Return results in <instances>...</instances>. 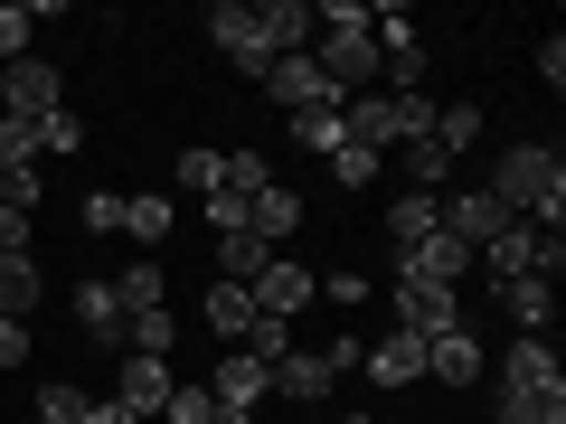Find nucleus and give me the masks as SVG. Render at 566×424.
I'll use <instances>...</instances> for the list:
<instances>
[{
	"label": "nucleus",
	"instance_id": "39448f33",
	"mask_svg": "<svg viewBox=\"0 0 566 424\" xmlns=\"http://www.w3.org/2000/svg\"><path fill=\"white\" fill-rule=\"evenodd\" d=\"M312 66H322L340 95H359L378 76V29H312Z\"/></svg>",
	"mask_w": 566,
	"mask_h": 424
},
{
	"label": "nucleus",
	"instance_id": "4468645a",
	"mask_svg": "<svg viewBox=\"0 0 566 424\" xmlns=\"http://www.w3.org/2000/svg\"><path fill=\"white\" fill-rule=\"evenodd\" d=\"M293 226H303V199H293L283 180H264L255 199H245V236H255V245H283Z\"/></svg>",
	"mask_w": 566,
	"mask_h": 424
},
{
	"label": "nucleus",
	"instance_id": "a19ab883",
	"mask_svg": "<svg viewBox=\"0 0 566 424\" xmlns=\"http://www.w3.org/2000/svg\"><path fill=\"white\" fill-rule=\"evenodd\" d=\"M208 226H218V236H245V199H237V189H218V199H208Z\"/></svg>",
	"mask_w": 566,
	"mask_h": 424
},
{
	"label": "nucleus",
	"instance_id": "7c9ffc66",
	"mask_svg": "<svg viewBox=\"0 0 566 424\" xmlns=\"http://www.w3.org/2000/svg\"><path fill=\"white\" fill-rule=\"evenodd\" d=\"M123 236H133V245H161L170 236V199H123Z\"/></svg>",
	"mask_w": 566,
	"mask_h": 424
},
{
	"label": "nucleus",
	"instance_id": "f8f14e48",
	"mask_svg": "<svg viewBox=\"0 0 566 424\" xmlns=\"http://www.w3.org/2000/svg\"><path fill=\"white\" fill-rule=\"evenodd\" d=\"M208 396H218V405H237V415H255V405L274 396V368H264V359H245V349H227V359H218V378H208Z\"/></svg>",
	"mask_w": 566,
	"mask_h": 424
},
{
	"label": "nucleus",
	"instance_id": "37998d69",
	"mask_svg": "<svg viewBox=\"0 0 566 424\" xmlns=\"http://www.w3.org/2000/svg\"><path fill=\"white\" fill-rule=\"evenodd\" d=\"M538 76H547V85H566V39H557V29L538 39Z\"/></svg>",
	"mask_w": 566,
	"mask_h": 424
},
{
	"label": "nucleus",
	"instance_id": "ddd939ff",
	"mask_svg": "<svg viewBox=\"0 0 566 424\" xmlns=\"http://www.w3.org/2000/svg\"><path fill=\"white\" fill-rule=\"evenodd\" d=\"M170 386H180V378H170V359H123L114 405H123V415H161V405H170Z\"/></svg>",
	"mask_w": 566,
	"mask_h": 424
},
{
	"label": "nucleus",
	"instance_id": "58836bf2",
	"mask_svg": "<svg viewBox=\"0 0 566 424\" xmlns=\"http://www.w3.org/2000/svg\"><path fill=\"white\" fill-rule=\"evenodd\" d=\"M39 151H85V123L76 114H48L39 123Z\"/></svg>",
	"mask_w": 566,
	"mask_h": 424
},
{
	"label": "nucleus",
	"instance_id": "b1692460",
	"mask_svg": "<svg viewBox=\"0 0 566 424\" xmlns=\"http://www.w3.org/2000/svg\"><path fill=\"white\" fill-rule=\"evenodd\" d=\"M274 396H331V368L303 359V349H283L274 359Z\"/></svg>",
	"mask_w": 566,
	"mask_h": 424
},
{
	"label": "nucleus",
	"instance_id": "a18cd8bd",
	"mask_svg": "<svg viewBox=\"0 0 566 424\" xmlns=\"http://www.w3.org/2000/svg\"><path fill=\"white\" fill-rule=\"evenodd\" d=\"M208 424H255V415H237V405H218V415H208Z\"/></svg>",
	"mask_w": 566,
	"mask_h": 424
},
{
	"label": "nucleus",
	"instance_id": "6e6552de",
	"mask_svg": "<svg viewBox=\"0 0 566 424\" xmlns=\"http://www.w3.org/2000/svg\"><path fill=\"white\" fill-rule=\"evenodd\" d=\"M255 85H264V95L283 104V114H312V104H349V95H340V85H331L322 66H312V57H274V66H264Z\"/></svg>",
	"mask_w": 566,
	"mask_h": 424
},
{
	"label": "nucleus",
	"instance_id": "412c9836",
	"mask_svg": "<svg viewBox=\"0 0 566 424\" xmlns=\"http://www.w3.org/2000/svg\"><path fill=\"white\" fill-rule=\"evenodd\" d=\"M76 321H85V340H104V349H123V303H114V283H76Z\"/></svg>",
	"mask_w": 566,
	"mask_h": 424
},
{
	"label": "nucleus",
	"instance_id": "2eb2a0df",
	"mask_svg": "<svg viewBox=\"0 0 566 424\" xmlns=\"http://www.w3.org/2000/svg\"><path fill=\"white\" fill-rule=\"evenodd\" d=\"M255 29H264V47H274V57H312V0H264Z\"/></svg>",
	"mask_w": 566,
	"mask_h": 424
},
{
	"label": "nucleus",
	"instance_id": "4c0bfd02",
	"mask_svg": "<svg viewBox=\"0 0 566 424\" xmlns=\"http://www.w3.org/2000/svg\"><path fill=\"white\" fill-rule=\"evenodd\" d=\"M123 226V189H95V199H85V236H114Z\"/></svg>",
	"mask_w": 566,
	"mask_h": 424
},
{
	"label": "nucleus",
	"instance_id": "1a4fd4ad",
	"mask_svg": "<svg viewBox=\"0 0 566 424\" xmlns=\"http://www.w3.org/2000/svg\"><path fill=\"white\" fill-rule=\"evenodd\" d=\"M397 330H416V340L463 330V293H444V283H397Z\"/></svg>",
	"mask_w": 566,
	"mask_h": 424
},
{
	"label": "nucleus",
	"instance_id": "2f4dec72",
	"mask_svg": "<svg viewBox=\"0 0 566 424\" xmlns=\"http://www.w3.org/2000/svg\"><path fill=\"white\" fill-rule=\"evenodd\" d=\"M444 180H453L444 151H434V141H406V189H434V199H444Z\"/></svg>",
	"mask_w": 566,
	"mask_h": 424
},
{
	"label": "nucleus",
	"instance_id": "79ce46f5",
	"mask_svg": "<svg viewBox=\"0 0 566 424\" xmlns=\"http://www.w3.org/2000/svg\"><path fill=\"white\" fill-rule=\"evenodd\" d=\"M312 29H368V0H331V10H312Z\"/></svg>",
	"mask_w": 566,
	"mask_h": 424
},
{
	"label": "nucleus",
	"instance_id": "c03bdc74",
	"mask_svg": "<svg viewBox=\"0 0 566 424\" xmlns=\"http://www.w3.org/2000/svg\"><path fill=\"white\" fill-rule=\"evenodd\" d=\"M95 424H142V415H123V405H114V396H95Z\"/></svg>",
	"mask_w": 566,
	"mask_h": 424
},
{
	"label": "nucleus",
	"instance_id": "473e14b6",
	"mask_svg": "<svg viewBox=\"0 0 566 424\" xmlns=\"http://www.w3.org/2000/svg\"><path fill=\"white\" fill-rule=\"evenodd\" d=\"M245 311H255V303H245V283H208V330H227V340H237Z\"/></svg>",
	"mask_w": 566,
	"mask_h": 424
},
{
	"label": "nucleus",
	"instance_id": "4be33fe9",
	"mask_svg": "<svg viewBox=\"0 0 566 424\" xmlns=\"http://www.w3.org/2000/svg\"><path fill=\"white\" fill-rule=\"evenodd\" d=\"M39 255H0V321H29V311H39Z\"/></svg>",
	"mask_w": 566,
	"mask_h": 424
},
{
	"label": "nucleus",
	"instance_id": "aec40b11",
	"mask_svg": "<svg viewBox=\"0 0 566 424\" xmlns=\"http://www.w3.org/2000/svg\"><path fill=\"white\" fill-rule=\"evenodd\" d=\"M434 226H444V199H434V189H397V208H387V236H397V245H424Z\"/></svg>",
	"mask_w": 566,
	"mask_h": 424
},
{
	"label": "nucleus",
	"instance_id": "20e7f679",
	"mask_svg": "<svg viewBox=\"0 0 566 424\" xmlns=\"http://www.w3.org/2000/svg\"><path fill=\"white\" fill-rule=\"evenodd\" d=\"M0 114H20V123L66 114V76H57V57H39V47H29L20 66H0Z\"/></svg>",
	"mask_w": 566,
	"mask_h": 424
},
{
	"label": "nucleus",
	"instance_id": "5701e85b",
	"mask_svg": "<svg viewBox=\"0 0 566 424\" xmlns=\"http://www.w3.org/2000/svg\"><path fill=\"white\" fill-rule=\"evenodd\" d=\"M472 132H482V104H434V132H424V141H434L444 161H463Z\"/></svg>",
	"mask_w": 566,
	"mask_h": 424
},
{
	"label": "nucleus",
	"instance_id": "cd10ccee",
	"mask_svg": "<svg viewBox=\"0 0 566 424\" xmlns=\"http://www.w3.org/2000/svg\"><path fill=\"white\" fill-rule=\"evenodd\" d=\"M29 424H95V396H85V386H39V415H29Z\"/></svg>",
	"mask_w": 566,
	"mask_h": 424
},
{
	"label": "nucleus",
	"instance_id": "7ed1b4c3",
	"mask_svg": "<svg viewBox=\"0 0 566 424\" xmlns=\"http://www.w3.org/2000/svg\"><path fill=\"white\" fill-rule=\"evenodd\" d=\"M482 264H491V283H557L566 274V236L557 226H520L510 218L501 236L482 245Z\"/></svg>",
	"mask_w": 566,
	"mask_h": 424
},
{
	"label": "nucleus",
	"instance_id": "0eeeda50",
	"mask_svg": "<svg viewBox=\"0 0 566 424\" xmlns=\"http://www.w3.org/2000/svg\"><path fill=\"white\" fill-rule=\"evenodd\" d=\"M472 264H482V255H472L463 236H444V226H434L424 245H397V283H444V293H463Z\"/></svg>",
	"mask_w": 566,
	"mask_h": 424
},
{
	"label": "nucleus",
	"instance_id": "c756f323",
	"mask_svg": "<svg viewBox=\"0 0 566 424\" xmlns=\"http://www.w3.org/2000/svg\"><path fill=\"white\" fill-rule=\"evenodd\" d=\"M218 264H227L218 283H255L264 264H274V245H255V236H218Z\"/></svg>",
	"mask_w": 566,
	"mask_h": 424
},
{
	"label": "nucleus",
	"instance_id": "423d86ee",
	"mask_svg": "<svg viewBox=\"0 0 566 424\" xmlns=\"http://www.w3.org/2000/svg\"><path fill=\"white\" fill-rule=\"evenodd\" d=\"M208 47H218L237 76H264V66H274V47H264V29H255L245 0H218V10H208Z\"/></svg>",
	"mask_w": 566,
	"mask_h": 424
},
{
	"label": "nucleus",
	"instance_id": "c85d7f7f",
	"mask_svg": "<svg viewBox=\"0 0 566 424\" xmlns=\"http://www.w3.org/2000/svg\"><path fill=\"white\" fill-rule=\"evenodd\" d=\"M293 141H303V151H322V161H331V151H340V104H312V114H293Z\"/></svg>",
	"mask_w": 566,
	"mask_h": 424
},
{
	"label": "nucleus",
	"instance_id": "a878e982",
	"mask_svg": "<svg viewBox=\"0 0 566 424\" xmlns=\"http://www.w3.org/2000/svg\"><path fill=\"white\" fill-rule=\"evenodd\" d=\"M20 170H39V123L0 114V180H20Z\"/></svg>",
	"mask_w": 566,
	"mask_h": 424
},
{
	"label": "nucleus",
	"instance_id": "f257e3e1",
	"mask_svg": "<svg viewBox=\"0 0 566 424\" xmlns=\"http://www.w3.org/2000/svg\"><path fill=\"white\" fill-rule=\"evenodd\" d=\"M491 199H501V218H520V226H557L566 218V161H557V141H510L501 170H491Z\"/></svg>",
	"mask_w": 566,
	"mask_h": 424
},
{
	"label": "nucleus",
	"instance_id": "f03ea898",
	"mask_svg": "<svg viewBox=\"0 0 566 424\" xmlns=\"http://www.w3.org/2000/svg\"><path fill=\"white\" fill-rule=\"evenodd\" d=\"M501 424H566V368L547 340H510L501 349Z\"/></svg>",
	"mask_w": 566,
	"mask_h": 424
},
{
	"label": "nucleus",
	"instance_id": "9b49d317",
	"mask_svg": "<svg viewBox=\"0 0 566 424\" xmlns=\"http://www.w3.org/2000/svg\"><path fill=\"white\" fill-rule=\"evenodd\" d=\"M501 226H510V218H501V199H491V189H444V236H463L472 255H482Z\"/></svg>",
	"mask_w": 566,
	"mask_h": 424
},
{
	"label": "nucleus",
	"instance_id": "bb28decb",
	"mask_svg": "<svg viewBox=\"0 0 566 424\" xmlns=\"http://www.w3.org/2000/svg\"><path fill=\"white\" fill-rule=\"evenodd\" d=\"M170 180L199 189V199H218V189H227V151H208V141H199V151H180V161H170Z\"/></svg>",
	"mask_w": 566,
	"mask_h": 424
},
{
	"label": "nucleus",
	"instance_id": "c9c22d12",
	"mask_svg": "<svg viewBox=\"0 0 566 424\" xmlns=\"http://www.w3.org/2000/svg\"><path fill=\"white\" fill-rule=\"evenodd\" d=\"M161 415H170V424H208V415H218V396H208V386H170Z\"/></svg>",
	"mask_w": 566,
	"mask_h": 424
},
{
	"label": "nucleus",
	"instance_id": "a211bd4d",
	"mask_svg": "<svg viewBox=\"0 0 566 424\" xmlns=\"http://www.w3.org/2000/svg\"><path fill=\"white\" fill-rule=\"evenodd\" d=\"M424 378H434V386H472V378H482V340H472V330L424 340Z\"/></svg>",
	"mask_w": 566,
	"mask_h": 424
},
{
	"label": "nucleus",
	"instance_id": "ea45409f",
	"mask_svg": "<svg viewBox=\"0 0 566 424\" xmlns=\"http://www.w3.org/2000/svg\"><path fill=\"white\" fill-rule=\"evenodd\" d=\"M29 57V10H0V66Z\"/></svg>",
	"mask_w": 566,
	"mask_h": 424
},
{
	"label": "nucleus",
	"instance_id": "f3484780",
	"mask_svg": "<svg viewBox=\"0 0 566 424\" xmlns=\"http://www.w3.org/2000/svg\"><path fill=\"white\" fill-rule=\"evenodd\" d=\"M114 303H123V321L133 311H170V274H161V255H133L114 274Z\"/></svg>",
	"mask_w": 566,
	"mask_h": 424
},
{
	"label": "nucleus",
	"instance_id": "393cba45",
	"mask_svg": "<svg viewBox=\"0 0 566 424\" xmlns=\"http://www.w3.org/2000/svg\"><path fill=\"white\" fill-rule=\"evenodd\" d=\"M237 349H245V359H264V368H274L283 349H293V321H274V311H245V330H237Z\"/></svg>",
	"mask_w": 566,
	"mask_h": 424
},
{
	"label": "nucleus",
	"instance_id": "e433bc0d",
	"mask_svg": "<svg viewBox=\"0 0 566 424\" xmlns=\"http://www.w3.org/2000/svg\"><path fill=\"white\" fill-rule=\"evenodd\" d=\"M331 180H349V189H359V180H378V151H359V141H340V151H331Z\"/></svg>",
	"mask_w": 566,
	"mask_h": 424
},
{
	"label": "nucleus",
	"instance_id": "6ab92c4d",
	"mask_svg": "<svg viewBox=\"0 0 566 424\" xmlns=\"http://www.w3.org/2000/svg\"><path fill=\"white\" fill-rule=\"evenodd\" d=\"M359 368H368L378 386H416V378H424V340H416V330H397V340L359 349Z\"/></svg>",
	"mask_w": 566,
	"mask_h": 424
},
{
	"label": "nucleus",
	"instance_id": "72a5a7b5",
	"mask_svg": "<svg viewBox=\"0 0 566 424\" xmlns=\"http://www.w3.org/2000/svg\"><path fill=\"white\" fill-rule=\"evenodd\" d=\"M397 104V141H424L434 132V95H387Z\"/></svg>",
	"mask_w": 566,
	"mask_h": 424
},
{
	"label": "nucleus",
	"instance_id": "dca6fc26",
	"mask_svg": "<svg viewBox=\"0 0 566 424\" xmlns=\"http://www.w3.org/2000/svg\"><path fill=\"white\" fill-rule=\"evenodd\" d=\"M501 293V311L520 321V340H547L557 330V283H491Z\"/></svg>",
	"mask_w": 566,
	"mask_h": 424
},
{
	"label": "nucleus",
	"instance_id": "9d476101",
	"mask_svg": "<svg viewBox=\"0 0 566 424\" xmlns=\"http://www.w3.org/2000/svg\"><path fill=\"white\" fill-rule=\"evenodd\" d=\"M245 303H255V311H274V321H293V311L312 303V264H293V255H274V264H264L255 283H245Z\"/></svg>",
	"mask_w": 566,
	"mask_h": 424
},
{
	"label": "nucleus",
	"instance_id": "f704fd0d",
	"mask_svg": "<svg viewBox=\"0 0 566 424\" xmlns=\"http://www.w3.org/2000/svg\"><path fill=\"white\" fill-rule=\"evenodd\" d=\"M264 180H274V170H264V151H227V189H237V199H255Z\"/></svg>",
	"mask_w": 566,
	"mask_h": 424
}]
</instances>
